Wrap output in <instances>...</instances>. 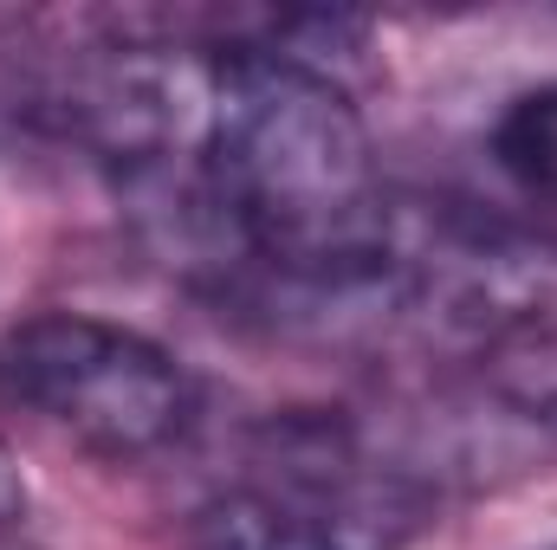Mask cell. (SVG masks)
<instances>
[{
	"mask_svg": "<svg viewBox=\"0 0 557 550\" xmlns=\"http://www.w3.org/2000/svg\"><path fill=\"white\" fill-rule=\"evenodd\" d=\"M493 168L525 195L557 208V78L525 85L519 98H506V111L493 117Z\"/></svg>",
	"mask_w": 557,
	"mask_h": 550,
	"instance_id": "3",
	"label": "cell"
},
{
	"mask_svg": "<svg viewBox=\"0 0 557 550\" xmlns=\"http://www.w3.org/2000/svg\"><path fill=\"white\" fill-rule=\"evenodd\" d=\"M26 505V486H20V473H13V453L0 447V518H13Z\"/></svg>",
	"mask_w": 557,
	"mask_h": 550,
	"instance_id": "4",
	"label": "cell"
},
{
	"mask_svg": "<svg viewBox=\"0 0 557 550\" xmlns=\"http://www.w3.org/2000/svg\"><path fill=\"white\" fill-rule=\"evenodd\" d=\"M428 492L357 460H292L273 479H240L188 512V550H409Z\"/></svg>",
	"mask_w": 557,
	"mask_h": 550,
	"instance_id": "2",
	"label": "cell"
},
{
	"mask_svg": "<svg viewBox=\"0 0 557 550\" xmlns=\"http://www.w3.org/2000/svg\"><path fill=\"white\" fill-rule=\"evenodd\" d=\"M0 396L111 466L169 453L201 414V383L175 350L91 311L13 324L0 337Z\"/></svg>",
	"mask_w": 557,
	"mask_h": 550,
	"instance_id": "1",
	"label": "cell"
}]
</instances>
